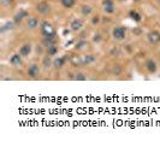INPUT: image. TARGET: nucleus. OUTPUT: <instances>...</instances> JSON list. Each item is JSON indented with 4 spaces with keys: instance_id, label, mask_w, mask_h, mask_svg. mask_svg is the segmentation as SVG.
Wrapping results in <instances>:
<instances>
[{
    "instance_id": "obj_3",
    "label": "nucleus",
    "mask_w": 160,
    "mask_h": 141,
    "mask_svg": "<svg viewBox=\"0 0 160 141\" xmlns=\"http://www.w3.org/2000/svg\"><path fill=\"white\" fill-rule=\"evenodd\" d=\"M147 39L152 45H156L160 42V33L156 30H152L147 34Z\"/></svg>"
},
{
    "instance_id": "obj_24",
    "label": "nucleus",
    "mask_w": 160,
    "mask_h": 141,
    "mask_svg": "<svg viewBox=\"0 0 160 141\" xmlns=\"http://www.w3.org/2000/svg\"><path fill=\"white\" fill-rule=\"evenodd\" d=\"M101 40H102V38H101L100 34H95V35L93 36V41H94V42H97V44H99Z\"/></svg>"
},
{
    "instance_id": "obj_1",
    "label": "nucleus",
    "mask_w": 160,
    "mask_h": 141,
    "mask_svg": "<svg viewBox=\"0 0 160 141\" xmlns=\"http://www.w3.org/2000/svg\"><path fill=\"white\" fill-rule=\"evenodd\" d=\"M125 35H126V28L123 27V25H118L116 27L113 32H112V36L114 40H118V41H122L125 39Z\"/></svg>"
},
{
    "instance_id": "obj_9",
    "label": "nucleus",
    "mask_w": 160,
    "mask_h": 141,
    "mask_svg": "<svg viewBox=\"0 0 160 141\" xmlns=\"http://www.w3.org/2000/svg\"><path fill=\"white\" fill-rule=\"evenodd\" d=\"M81 59H82V65H90L91 63L97 61V57L94 54H84L81 57Z\"/></svg>"
},
{
    "instance_id": "obj_23",
    "label": "nucleus",
    "mask_w": 160,
    "mask_h": 141,
    "mask_svg": "<svg viewBox=\"0 0 160 141\" xmlns=\"http://www.w3.org/2000/svg\"><path fill=\"white\" fill-rule=\"evenodd\" d=\"M100 23V16L99 15H95L91 17V24L93 25H98Z\"/></svg>"
},
{
    "instance_id": "obj_27",
    "label": "nucleus",
    "mask_w": 160,
    "mask_h": 141,
    "mask_svg": "<svg viewBox=\"0 0 160 141\" xmlns=\"http://www.w3.org/2000/svg\"><path fill=\"white\" fill-rule=\"evenodd\" d=\"M118 54H119V49L118 48L114 47V48L111 49V55H118Z\"/></svg>"
},
{
    "instance_id": "obj_16",
    "label": "nucleus",
    "mask_w": 160,
    "mask_h": 141,
    "mask_svg": "<svg viewBox=\"0 0 160 141\" xmlns=\"http://www.w3.org/2000/svg\"><path fill=\"white\" fill-rule=\"evenodd\" d=\"M70 62L74 66H83L82 65V59L81 57H77V55H71V58H70Z\"/></svg>"
},
{
    "instance_id": "obj_8",
    "label": "nucleus",
    "mask_w": 160,
    "mask_h": 141,
    "mask_svg": "<svg viewBox=\"0 0 160 141\" xmlns=\"http://www.w3.org/2000/svg\"><path fill=\"white\" fill-rule=\"evenodd\" d=\"M22 57H28V55L31 53V44L30 42H27V44H23L21 47H19V52H18Z\"/></svg>"
},
{
    "instance_id": "obj_31",
    "label": "nucleus",
    "mask_w": 160,
    "mask_h": 141,
    "mask_svg": "<svg viewBox=\"0 0 160 141\" xmlns=\"http://www.w3.org/2000/svg\"><path fill=\"white\" fill-rule=\"evenodd\" d=\"M159 59H160V52H159Z\"/></svg>"
},
{
    "instance_id": "obj_4",
    "label": "nucleus",
    "mask_w": 160,
    "mask_h": 141,
    "mask_svg": "<svg viewBox=\"0 0 160 141\" xmlns=\"http://www.w3.org/2000/svg\"><path fill=\"white\" fill-rule=\"evenodd\" d=\"M102 6H104V11L108 15H111L116 11L113 0H102Z\"/></svg>"
},
{
    "instance_id": "obj_17",
    "label": "nucleus",
    "mask_w": 160,
    "mask_h": 141,
    "mask_svg": "<svg viewBox=\"0 0 160 141\" xmlns=\"http://www.w3.org/2000/svg\"><path fill=\"white\" fill-rule=\"evenodd\" d=\"M81 12H82L83 16H89V15H91V12H93V7H91L90 5H82Z\"/></svg>"
},
{
    "instance_id": "obj_10",
    "label": "nucleus",
    "mask_w": 160,
    "mask_h": 141,
    "mask_svg": "<svg viewBox=\"0 0 160 141\" xmlns=\"http://www.w3.org/2000/svg\"><path fill=\"white\" fill-rule=\"evenodd\" d=\"M27 16H28V12H27L25 10H21V11H18V12L15 15V17H13V22H15V24H21V22H22Z\"/></svg>"
},
{
    "instance_id": "obj_22",
    "label": "nucleus",
    "mask_w": 160,
    "mask_h": 141,
    "mask_svg": "<svg viewBox=\"0 0 160 141\" xmlns=\"http://www.w3.org/2000/svg\"><path fill=\"white\" fill-rule=\"evenodd\" d=\"M74 80H75V81H86V80H87V76H86L83 72H76Z\"/></svg>"
},
{
    "instance_id": "obj_15",
    "label": "nucleus",
    "mask_w": 160,
    "mask_h": 141,
    "mask_svg": "<svg viewBox=\"0 0 160 141\" xmlns=\"http://www.w3.org/2000/svg\"><path fill=\"white\" fill-rule=\"evenodd\" d=\"M129 17L133 19V21H135V22H141L142 21V16L140 15V12L139 11H136V10H131L130 12H129Z\"/></svg>"
},
{
    "instance_id": "obj_28",
    "label": "nucleus",
    "mask_w": 160,
    "mask_h": 141,
    "mask_svg": "<svg viewBox=\"0 0 160 141\" xmlns=\"http://www.w3.org/2000/svg\"><path fill=\"white\" fill-rule=\"evenodd\" d=\"M133 32H134V34H135V35H139V34H141V30H140V29H134Z\"/></svg>"
},
{
    "instance_id": "obj_26",
    "label": "nucleus",
    "mask_w": 160,
    "mask_h": 141,
    "mask_svg": "<svg viewBox=\"0 0 160 141\" xmlns=\"http://www.w3.org/2000/svg\"><path fill=\"white\" fill-rule=\"evenodd\" d=\"M0 1H1V4H3L4 6H9L10 4L13 3V0H0Z\"/></svg>"
},
{
    "instance_id": "obj_25",
    "label": "nucleus",
    "mask_w": 160,
    "mask_h": 141,
    "mask_svg": "<svg viewBox=\"0 0 160 141\" xmlns=\"http://www.w3.org/2000/svg\"><path fill=\"white\" fill-rule=\"evenodd\" d=\"M112 71H113V74H116V75H119V74L122 72V68H120V66L117 64L116 66H113V70H112Z\"/></svg>"
},
{
    "instance_id": "obj_5",
    "label": "nucleus",
    "mask_w": 160,
    "mask_h": 141,
    "mask_svg": "<svg viewBox=\"0 0 160 141\" xmlns=\"http://www.w3.org/2000/svg\"><path fill=\"white\" fill-rule=\"evenodd\" d=\"M36 10H38V12L41 13V15H47V13L51 11V6H49L48 3L41 1V3H39V4L36 5Z\"/></svg>"
},
{
    "instance_id": "obj_32",
    "label": "nucleus",
    "mask_w": 160,
    "mask_h": 141,
    "mask_svg": "<svg viewBox=\"0 0 160 141\" xmlns=\"http://www.w3.org/2000/svg\"><path fill=\"white\" fill-rule=\"evenodd\" d=\"M158 1H159V4H160V0H158Z\"/></svg>"
},
{
    "instance_id": "obj_19",
    "label": "nucleus",
    "mask_w": 160,
    "mask_h": 141,
    "mask_svg": "<svg viewBox=\"0 0 160 141\" xmlns=\"http://www.w3.org/2000/svg\"><path fill=\"white\" fill-rule=\"evenodd\" d=\"M60 1H61V5L66 9H71L75 5V0H60Z\"/></svg>"
},
{
    "instance_id": "obj_14",
    "label": "nucleus",
    "mask_w": 160,
    "mask_h": 141,
    "mask_svg": "<svg viewBox=\"0 0 160 141\" xmlns=\"http://www.w3.org/2000/svg\"><path fill=\"white\" fill-rule=\"evenodd\" d=\"M58 51H59V47L57 45H52L46 48V54L49 55V57H54V55H57Z\"/></svg>"
},
{
    "instance_id": "obj_21",
    "label": "nucleus",
    "mask_w": 160,
    "mask_h": 141,
    "mask_svg": "<svg viewBox=\"0 0 160 141\" xmlns=\"http://www.w3.org/2000/svg\"><path fill=\"white\" fill-rule=\"evenodd\" d=\"M13 27H15V22H6L3 28H1V32H6V30H11L13 29Z\"/></svg>"
},
{
    "instance_id": "obj_13",
    "label": "nucleus",
    "mask_w": 160,
    "mask_h": 141,
    "mask_svg": "<svg viewBox=\"0 0 160 141\" xmlns=\"http://www.w3.org/2000/svg\"><path fill=\"white\" fill-rule=\"evenodd\" d=\"M65 62H66V59H65V57H58V58H55L54 61H53V66L55 68V69H60V68H63L64 65H65Z\"/></svg>"
},
{
    "instance_id": "obj_29",
    "label": "nucleus",
    "mask_w": 160,
    "mask_h": 141,
    "mask_svg": "<svg viewBox=\"0 0 160 141\" xmlns=\"http://www.w3.org/2000/svg\"><path fill=\"white\" fill-rule=\"evenodd\" d=\"M117 1H119V3H124V1H126V0H117Z\"/></svg>"
},
{
    "instance_id": "obj_20",
    "label": "nucleus",
    "mask_w": 160,
    "mask_h": 141,
    "mask_svg": "<svg viewBox=\"0 0 160 141\" xmlns=\"http://www.w3.org/2000/svg\"><path fill=\"white\" fill-rule=\"evenodd\" d=\"M51 58H52V57H49V55L46 54V57H45L44 61H42V65H44V68H49V66L53 64V62H52Z\"/></svg>"
},
{
    "instance_id": "obj_12",
    "label": "nucleus",
    "mask_w": 160,
    "mask_h": 141,
    "mask_svg": "<svg viewBox=\"0 0 160 141\" xmlns=\"http://www.w3.org/2000/svg\"><path fill=\"white\" fill-rule=\"evenodd\" d=\"M27 27L29 28V29H36V28L39 27V19L36 17H30L27 22Z\"/></svg>"
},
{
    "instance_id": "obj_30",
    "label": "nucleus",
    "mask_w": 160,
    "mask_h": 141,
    "mask_svg": "<svg viewBox=\"0 0 160 141\" xmlns=\"http://www.w3.org/2000/svg\"><path fill=\"white\" fill-rule=\"evenodd\" d=\"M133 1H135V3H139V1H141V0H133Z\"/></svg>"
},
{
    "instance_id": "obj_11",
    "label": "nucleus",
    "mask_w": 160,
    "mask_h": 141,
    "mask_svg": "<svg viewBox=\"0 0 160 141\" xmlns=\"http://www.w3.org/2000/svg\"><path fill=\"white\" fill-rule=\"evenodd\" d=\"M146 69H147V71L149 72V74H155L156 72V70H158V66H156V63L153 61V59H148L147 62H146Z\"/></svg>"
},
{
    "instance_id": "obj_18",
    "label": "nucleus",
    "mask_w": 160,
    "mask_h": 141,
    "mask_svg": "<svg viewBox=\"0 0 160 141\" xmlns=\"http://www.w3.org/2000/svg\"><path fill=\"white\" fill-rule=\"evenodd\" d=\"M88 46V41L87 40H80L77 44H76V46H75V48L77 49V51H81V49H83V48H86Z\"/></svg>"
},
{
    "instance_id": "obj_7",
    "label": "nucleus",
    "mask_w": 160,
    "mask_h": 141,
    "mask_svg": "<svg viewBox=\"0 0 160 141\" xmlns=\"http://www.w3.org/2000/svg\"><path fill=\"white\" fill-rule=\"evenodd\" d=\"M10 64L12 66H22L23 64V61H22V55L19 53H15L11 55L10 58Z\"/></svg>"
},
{
    "instance_id": "obj_2",
    "label": "nucleus",
    "mask_w": 160,
    "mask_h": 141,
    "mask_svg": "<svg viewBox=\"0 0 160 141\" xmlns=\"http://www.w3.org/2000/svg\"><path fill=\"white\" fill-rule=\"evenodd\" d=\"M28 76L31 78H36L40 75V68L38 64H30L28 68Z\"/></svg>"
},
{
    "instance_id": "obj_6",
    "label": "nucleus",
    "mask_w": 160,
    "mask_h": 141,
    "mask_svg": "<svg viewBox=\"0 0 160 141\" xmlns=\"http://www.w3.org/2000/svg\"><path fill=\"white\" fill-rule=\"evenodd\" d=\"M70 28H71L72 32H76V33L80 32L82 28H83V22H82V19H80V18L72 19L71 23H70Z\"/></svg>"
}]
</instances>
